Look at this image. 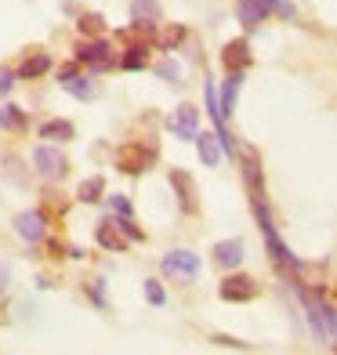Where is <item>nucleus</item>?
<instances>
[{"instance_id": "1", "label": "nucleus", "mask_w": 337, "mask_h": 355, "mask_svg": "<svg viewBox=\"0 0 337 355\" xmlns=\"http://www.w3.org/2000/svg\"><path fill=\"white\" fill-rule=\"evenodd\" d=\"M159 272H164L167 279L174 283H196L200 276V257L192 254V250H167L164 257H159Z\"/></svg>"}, {"instance_id": "2", "label": "nucleus", "mask_w": 337, "mask_h": 355, "mask_svg": "<svg viewBox=\"0 0 337 355\" xmlns=\"http://www.w3.org/2000/svg\"><path fill=\"white\" fill-rule=\"evenodd\" d=\"M33 167H37V174L44 178V182H58V178L69 171V159L58 153L55 141H47V145H37L33 149Z\"/></svg>"}, {"instance_id": "3", "label": "nucleus", "mask_w": 337, "mask_h": 355, "mask_svg": "<svg viewBox=\"0 0 337 355\" xmlns=\"http://www.w3.org/2000/svg\"><path fill=\"white\" fill-rule=\"evenodd\" d=\"M76 62H80V66H87V69H112V66H116L109 40H80L76 44Z\"/></svg>"}, {"instance_id": "4", "label": "nucleus", "mask_w": 337, "mask_h": 355, "mask_svg": "<svg viewBox=\"0 0 337 355\" xmlns=\"http://www.w3.org/2000/svg\"><path fill=\"white\" fill-rule=\"evenodd\" d=\"M200 116H196V109L192 105H178L167 116V127L174 131V138H182V141H196V135H200Z\"/></svg>"}, {"instance_id": "5", "label": "nucleus", "mask_w": 337, "mask_h": 355, "mask_svg": "<svg viewBox=\"0 0 337 355\" xmlns=\"http://www.w3.org/2000/svg\"><path fill=\"white\" fill-rule=\"evenodd\" d=\"M15 232H19V239H26V243H40V239L47 236L44 211H22L19 218H15Z\"/></svg>"}, {"instance_id": "6", "label": "nucleus", "mask_w": 337, "mask_h": 355, "mask_svg": "<svg viewBox=\"0 0 337 355\" xmlns=\"http://www.w3.org/2000/svg\"><path fill=\"white\" fill-rule=\"evenodd\" d=\"M221 301H254L258 297V283H254L250 276H229L221 283Z\"/></svg>"}, {"instance_id": "7", "label": "nucleus", "mask_w": 337, "mask_h": 355, "mask_svg": "<svg viewBox=\"0 0 337 355\" xmlns=\"http://www.w3.org/2000/svg\"><path fill=\"white\" fill-rule=\"evenodd\" d=\"M149 159H153V153H146V145H123L116 153V167L123 174H141L149 167Z\"/></svg>"}, {"instance_id": "8", "label": "nucleus", "mask_w": 337, "mask_h": 355, "mask_svg": "<svg viewBox=\"0 0 337 355\" xmlns=\"http://www.w3.org/2000/svg\"><path fill=\"white\" fill-rule=\"evenodd\" d=\"M62 87H66V91L73 94V98H80V102L98 98V84H94L91 76H80V73H73V69L62 73Z\"/></svg>"}, {"instance_id": "9", "label": "nucleus", "mask_w": 337, "mask_h": 355, "mask_svg": "<svg viewBox=\"0 0 337 355\" xmlns=\"http://www.w3.org/2000/svg\"><path fill=\"white\" fill-rule=\"evenodd\" d=\"M171 185L178 192V203L185 214H196V185H192V178L185 171H171Z\"/></svg>"}, {"instance_id": "10", "label": "nucleus", "mask_w": 337, "mask_h": 355, "mask_svg": "<svg viewBox=\"0 0 337 355\" xmlns=\"http://www.w3.org/2000/svg\"><path fill=\"white\" fill-rule=\"evenodd\" d=\"M236 15L247 29H258L265 22V15H268V4L265 0H236Z\"/></svg>"}, {"instance_id": "11", "label": "nucleus", "mask_w": 337, "mask_h": 355, "mask_svg": "<svg viewBox=\"0 0 337 355\" xmlns=\"http://www.w3.org/2000/svg\"><path fill=\"white\" fill-rule=\"evenodd\" d=\"M214 261L221 268H236L243 261V239H221V243H214Z\"/></svg>"}, {"instance_id": "12", "label": "nucleus", "mask_w": 337, "mask_h": 355, "mask_svg": "<svg viewBox=\"0 0 337 355\" xmlns=\"http://www.w3.org/2000/svg\"><path fill=\"white\" fill-rule=\"evenodd\" d=\"M196 149H200V159H203V167H218L221 164V153H225V145L214 135H196Z\"/></svg>"}, {"instance_id": "13", "label": "nucleus", "mask_w": 337, "mask_h": 355, "mask_svg": "<svg viewBox=\"0 0 337 355\" xmlns=\"http://www.w3.org/2000/svg\"><path fill=\"white\" fill-rule=\"evenodd\" d=\"M221 62H225V69H247L250 66V47L247 40H232V44H225V51H221Z\"/></svg>"}, {"instance_id": "14", "label": "nucleus", "mask_w": 337, "mask_h": 355, "mask_svg": "<svg viewBox=\"0 0 337 355\" xmlns=\"http://www.w3.org/2000/svg\"><path fill=\"white\" fill-rule=\"evenodd\" d=\"M94 236H98V247H105V250H123L127 243H123V236H120V225H116V218H105L102 225H98V232H94Z\"/></svg>"}, {"instance_id": "15", "label": "nucleus", "mask_w": 337, "mask_h": 355, "mask_svg": "<svg viewBox=\"0 0 337 355\" xmlns=\"http://www.w3.org/2000/svg\"><path fill=\"white\" fill-rule=\"evenodd\" d=\"M40 138H47V141H69L76 131H73V123L69 120H47V123H40V131H37Z\"/></svg>"}, {"instance_id": "16", "label": "nucleus", "mask_w": 337, "mask_h": 355, "mask_svg": "<svg viewBox=\"0 0 337 355\" xmlns=\"http://www.w3.org/2000/svg\"><path fill=\"white\" fill-rule=\"evenodd\" d=\"M203 94H207V112H211V120H214V127H218V135H225V109H221V94H218V87L211 84V80H207Z\"/></svg>"}, {"instance_id": "17", "label": "nucleus", "mask_w": 337, "mask_h": 355, "mask_svg": "<svg viewBox=\"0 0 337 355\" xmlns=\"http://www.w3.org/2000/svg\"><path fill=\"white\" fill-rule=\"evenodd\" d=\"M243 178L254 192H261V159L254 149H243Z\"/></svg>"}, {"instance_id": "18", "label": "nucleus", "mask_w": 337, "mask_h": 355, "mask_svg": "<svg viewBox=\"0 0 337 355\" xmlns=\"http://www.w3.org/2000/svg\"><path fill=\"white\" fill-rule=\"evenodd\" d=\"M239 84H243V69H232V73H229V80H225V87H221V109H225V116H229L232 105H236Z\"/></svg>"}, {"instance_id": "19", "label": "nucleus", "mask_w": 337, "mask_h": 355, "mask_svg": "<svg viewBox=\"0 0 337 355\" xmlns=\"http://www.w3.org/2000/svg\"><path fill=\"white\" fill-rule=\"evenodd\" d=\"M131 15H135V22H149V26H156L164 11H159L156 0H131Z\"/></svg>"}, {"instance_id": "20", "label": "nucleus", "mask_w": 337, "mask_h": 355, "mask_svg": "<svg viewBox=\"0 0 337 355\" xmlns=\"http://www.w3.org/2000/svg\"><path fill=\"white\" fill-rule=\"evenodd\" d=\"M47 69H51V58H47V55H29L22 66H19V76H22V80H37V76H44Z\"/></svg>"}, {"instance_id": "21", "label": "nucleus", "mask_w": 337, "mask_h": 355, "mask_svg": "<svg viewBox=\"0 0 337 355\" xmlns=\"http://www.w3.org/2000/svg\"><path fill=\"white\" fill-rule=\"evenodd\" d=\"M102 192H105V178L94 174V178H87V182L80 185L76 200H80V203H98V200H102Z\"/></svg>"}, {"instance_id": "22", "label": "nucleus", "mask_w": 337, "mask_h": 355, "mask_svg": "<svg viewBox=\"0 0 337 355\" xmlns=\"http://www.w3.org/2000/svg\"><path fill=\"white\" fill-rule=\"evenodd\" d=\"M0 127H8V131H22V127H26V112L19 105H0Z\"/></svg>"}, {"instance_id": "23", "label": "nucleus", "mask_w": 337, "mask_h": 355, "mask_svg": "<svg viewBox=\"0 0 337 355\" xmlns=\"http://www.w3.org/2000/svg\"><path fill=\"white\" fill-rule=\"evenodd\" d=\"M120 66H123V69H141V66H146V44L127 47V55L120 58Z\"/></svg>"}, {"instance_id": "24", "label": "nucleus", "mask_w": 337, "mask_h": 355, "mask_svg": "<svg viewBox=\"0 0 337 355\" xmlns=\"http://www.w3.org/2000/svg\"><path fill=\"white\" fill-rule=\"evenodd\" d=\"M102 26H105L102 15H84V19H80V33H84V37H94V33H102Z\"/></svg>"}, {"instance_id": "25", "label": "nucleus", "mask_w": 337, "mask_h": 355, "mask_svg": "<svg viewBox=\"0 0 337 355\" xmlns=\"http://www.w3.org/2000/svg\"><path fill=\"white\" fill-rule=\"evenodd\" d=\"M112 218H116V214H112ZM116 225H120V232H123L127 239H135V243H138V239H146V232H141L138 225H135L131 218H127V214H120V218H116Z\"/></svg>"}, {"instance_id": "26", "label": "nucleus", "mask_w": 337, "mask_h": 355, "mask_svg": "<svg viewBox=\"0 0 337 355\" xmlns=\"http://www.w3.org/2000/svg\"><path fill=\"white\" fill-rule=\"evenodd\" d=\"M185 40V29L174 26V29H164V37H159V47H167V51H174V44Z\"/></svg>"}, {"instance_id": "27", "label": "nucleus", "mask_w": 337, "mask_h": 355, "mask_svg": "<svg viewBox=\"0 0 337 355\" xmlns=\"http://www.w3.org/2000/svg\"><path fill=\"white\" fill-rule=\"evenodd\" d=\"M146 297H149V304H156V309H159V304L167 301V294H164V286H159L156 279H146Z\"/></svg>"}, {"instance_id": "28", "label": "nucleus", "mask_w": 337, "mask_h": 355, "mask_svg": "<svg viewBox=\"0 0 337 355\" xmlns=\"http://www.w3.org/2000/svg\"><path fill=\"white\" fill-rule=\"evenodd\" d=\"M156 76H164V80H171V84H174V80L182 76V69H178V62L164 58V62H159V66H156Z\"/></svg>"}, {"instance_id": "29", "label": "nucleus", "mask_w": 337, "mask_h": 355, "mask_svg": "<svg viewBox=\"0 0 337 355\" xmlns=\"http://www.w3.org/2000/svg\"><path fill=\"white\" fill-rule=\"evenodd\" d=\"M109 211L131 218V200H127V196H109Z\"/></svg>"}, {"instance_id": "30", "label": "nucleus", "mask_w": 337, "mask_h": 355, "mask_svg": "<svg viewBox=\"0 0 337 355\" xmlns=\"http://www.w3.org/2000/svg\"><path fill=\"white\" fill-rule=\"evenodd\" d=\"M91 297H94V304H105V283L102 279L91 283Z\"/></svg>"}, {"instance_id": "31", "label": "nucleus", "mask_w": 337, "mask_h": 355, "mask_svg": "<svg viewBox=\"0 0 337 355\" xmlns=\"http://www.w3.org/2000/svg\"><path fill=\"white\" fill-rule=\"evenodd\" d=\"M15 87V73L11 69H0V94H8Z\"/></svg>"}, {"instance_id": "32", "label": "nucleus", "mask_w": 337, "mask_h": 355, "mask_svg": "<svg viewBox=\"0 0 337 355\" xmlns=\"http://www.w3.org/2000/svg\"><path fill=\"white\" fill-rule=\"evenodd\" d=\"M265 4H268V11L276 8L279 15H294V8H291V4H283V0H265Z\"/></svg>"}, {"instance_id": "33", "label": "nucleus", "mask_w": 337, "mask_h": 355, "mask_svg": "<svg viewBox=\"0 0 337 355\" xmlns=\"http://www.w3.org/2000/svg\"><path fill=\"white\" fill-rule=\"evenodd\" d=\"M214 345H221V348H247L243 341H232V337H214Z\"/></svg>"}, {"instance_id": "34", "label": "nucleus", "mask_w": 337, "mask_h": 355, "mask_svg": "<svg viewBox=\"0 0 337 355\" xmlns=\"http://www.w3.org/2000/svg\"><path fill=\"white\" fill-rule=\"evenodd\" d=\"M8 276H11V268H0V294H4V286H8Z\"/></svg>"}]
</instances>
